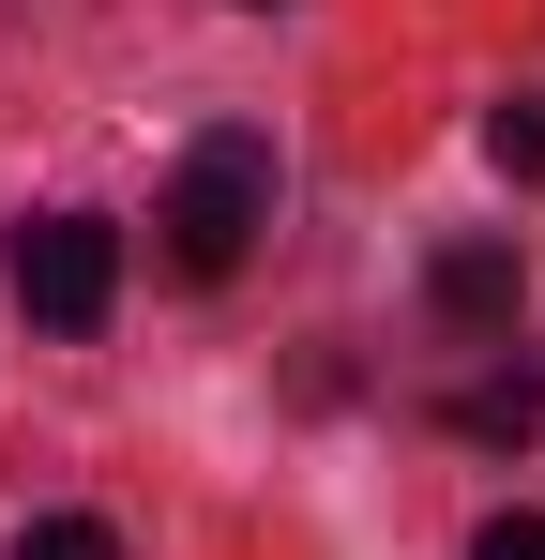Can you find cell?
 I'll use <instances>...</instances> for the list:
<instances>
[{
  "mask_svg": "<svg viewBox=\"0 0 545 560\" xmlns=\"http://www.w3.org/2000/svg\"><path fill=\"white\" fill-rule=\"evenodd\" d=\"M152 228H167V258H182L197 288H212V273H243V243L272 228V137L212 121V137L182 152V183H167V212H152Z\"/></svg>",
  "mask_w": 545,
  "mask_h": 560,
  "instance_id": "6da1fadb",
  "label": "cell"
},
{
  "mask_svg": "<svg viewBox=\"0 0 545 560\" xmlns=\"http://www.w3.org/2000/svg\"><path fill=\"white\" fill-rule=\"evenodd\" d=\"M15 303H31L46 334H91V318L121 303V228H106V212H31V228H15Z\"/></svg>",
  "mask_w": 545,
  "mask_h": 560,
  "instance_id": "7a4b0ae2",
  "label": "cell"
},
{
  "mask_svg": "<svg viewBox=\"0 0 545 560\" xmlns=\"http://www.w3.org/2000/svg\"><path fill=\"white\" fill-rule=\"evenodd\" d=\"M425 303H440L454 334H500L515 318V243H440L425 258Z\"/></svg>",
  "mask_w": 545,
  "mask_h": 560,
  "instance_id": "3957f363",
  "label": "cell"
},
{
  "mask_svg": "<svg viewBox=\"0 0 545 560\" xmlns=\"http://www.w3.org/2000/svg\"><path fill=\"white\" fill-rule=\"evenodd\" d=\"M440 424H454V440H485V455H515V440H545V378H531V364H515V378H469Z\"/></svg>",
  "mask_w": 545,
  "mask_h": 560,
  "instance_id": "277c9868",
  "label": "cell"
},
{
  "mask_svg": "<svg viewBox=\"0 0 545 560\" xmlns=\"http://www.w3.org/2000/svg\"><path fill=\"white\" fill-rule=\"evenodd\" d=\"M485 152H500L515 183H545V106H531V92H515V106H485Z\"/></svg>",
  "mask_w": 545,
  "mask_h": 560,
  "instance_id": "5b68a950",
  "label": "cell"
},
{
  "mask_svg": "<svg viewBox=\"0 0 545 560\" xmlns=\"http://www.w3.org/2000/svg\"><path fill=\"white\" fill-rule=\"evenodd\" d=\"M15 560H121V546H106V515H31Z\"/></svg>",
  "mask_w": 545,
  "mask_h": 560,
  "instance_id": "8992f818",
  "label": "cell"
},
{
  "mask_svg": "<svg viewBox=\"0 0 545 560\" xmlns=\"http://www.w3.org/2000/svg\"><path fill=\"white\" fill-rule=\"evenodd\" d=\"M469 560H545V515H485V530H469Z\"/></svg>",
  "mask_w": 545,
  "mask_h": 560,
  "instance_id": "52a82bcc",
  "label": "cell"
}]
</instances>
